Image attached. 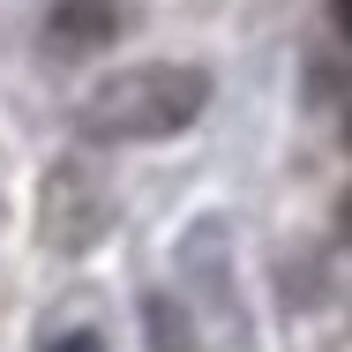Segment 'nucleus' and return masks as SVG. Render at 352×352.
I'll return each mask as SVG.
<instances>
[{
	"label": "nucleus",
	"mask_w": 352,
	"mask_h": 352,
	"mask_svg": "<svg viewBox=\"0 0 352 352\" xmlns=\"http://www.w3.org/2000/svg\"><path fill=\"white\" fill-rule=\"evenodd\" d=\"M330 15H338V30L352 38V0H330Z\"/></svg>",
	"instance_id": "obj_3"
},
{
	"label": "nucleus",
	"mask_w": 352,
	"mask_h": 352,
	"mask_svg": "<svg viewBox=\"0 0 352 352\" xmlns=\"http://www.w3.org/2000/svg\"><path fill=\"white\" fill-rule=\"evenodd\" d=\"M203 105H210V75L203 68L150 60V68H128L113 82H98L75 120H82V135H98V142H157V135H180Z\"/></svg>",
	"instance_id": "obj_1"
},
{
	"label": "nucleus",
	"mask_w": 352,
	"mask_h": 352,
	"mask_svg": "<svg viewBox=\"0 0 352 352\" xmlns=\"http://www.w3.org/2000/svg\"><path fill=\"white\" fill-rule=\"evenodd\" d=\"M338 225H345V240H352V195H345V210H338Z\"/></svg>",
	"instance_id": "obj_5"
},
{
	"label": "nucleus",
	"mask_w": 352,
	"mask_h": 352,
	"mask_svg": "<svg viewBox=\"0 0 352 352\" xmlns=\"http://www.w3.org/2000/svg\"><path fill=\"white\" fill-rule=\"evenodd\" d=\"M53 45L60 53H98L113 30H120V8L113 0H53Z\"/></svg>",
	"instance_id": "obj_2"
},
{
	"label": "nucleus",
	"mask_w": 352,
	"mask_h": 352,
	"mask_svg": "<svg viewBox=\"0 0 352 352\" xmlns=\"http://www.w3.org/2000/svg\"><path fill=\"white\" fill-rule=\"evenodd\" d=\"M345 142H352V105H345Z\"/></svg>",
	"instance_id": "obj_6"
},
{
	"label": "nucleus",
	"mask_w": 352,
	"mask_h": 352,
	"mask_svg": "<svg viewBox=\"0 0 352 352\" xmlns=\"http://www.w3.org/2000/svg\"><path fill=\"white\" fill-rule=\"evenodd\" d=\"M53 352H98V338H75V345H53Z\"/></svg>",
	"instance_id": "obj_4"
}]
</instances>
